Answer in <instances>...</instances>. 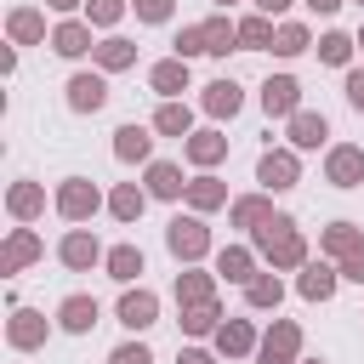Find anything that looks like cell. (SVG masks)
Instances as JSON below:
<instances>
[{
    "label": "cell",
    "mask_w": 364,
    "mask_h": 364,
    "mask_svg": "<svg viewBox=\"0 0 364 364\" xmlns=\"http://www.w3.org/2000/svg\"><path fill=\"white\" fill-rule=\"evenodd\" d=\"M330 176H336L341 188H353V182L364 176V154H358V148H336V154H330Z\"/></svg>",
    "instance_id": "obj_3"
},
{
    "label": "cell",
    "mask_w": 364,
    "mask_h": 364,
    "mask_svg": "<svg viewBox=\"0 0 364 364\" xmlns=\"http://www.w3.org/2000/svg\"><path fill=\"white\" fill-rule=\"evenodd\" d=\"M11 205H17V210H34V205H40V193H34V188H17V199H11Z\"/></svg>",
    "instance_id": "obj_39"
},
{
    "label": "cell",
    "mask_w": 364,
    "mask_h": 364,
    "mask_svg": "<svg viewBox=\"0 0 364 364\" xmlns=\"http://www.w3.org/2000/svg\"><path fill=\"white\" fill-rule=\"evenodd\" d=\"M57 51H68V57H74V51H85V28H74V23H68V28H57Z\"/></svg>",
    "instance_id": "obj_19"
},
{
    "label": "cell",
    "mask_w": 364,
    "mask_h": 364,
    "mask_svg": "<svg viewBox=\"0 0 364 364\" xmlns=\"http://www.w3.org/2000/svg\"><path fill=\"white\" fill-rule=\"evenodd\" d=\"M51 6H74V0H51Z\"/></svg>",
    "instance_id": "obj_45"
},
{
    "label": "cell",
    "mask_w": 364,
    "mask_h": 364,
    "mask_svg": "<svg viewBox=\"0 0 364 364\" xmlns=\"http://www.w3.org/2000/svg\"><path fill=\"white\" fill-rule=\"evenodd\" d=\"M228 40H233V28H228V23H205V28H188V34H182V57H188V51H222Z\"/></svg>",
    "instance_id": "obj_1"
},
{
    "label": "cell",
    "mask_w": 364,
    "mask_h": 364,
    "mask_svg": "<svg viewBox=\"0 0 364 364\" xmlns=\"http://www.w3.org/2000/svg\"><path fill=\"white\" fill-rule=\"evenodd\" d=\"M347 273H353V279H364V250H358V256L347 262Z\"/></svg>",
    "instance_id": "obj_41"
},
{
    "label": "cell",
    "mask_w": 364,
    "mask_h": 364,
    "mask_svg": "<svg viewBox=\"0 0 364 364\" xmlns=\"http://www.w3.org/2000/svg\"><path fill=\"white\" fill-rule=\"evenodd\" d=\"M330 250H353V228H330Z\"/></svg>",
    "instance_id": "obj_35"
},
{
    "label": "cell",
    "mask_w": 364,
    "mask_h": 364,
    "mask_svg": "<svg viewBox=\"0 0 364 364\" xmlns=\"http://www.w3.org/2000/svg\"><path fill=\"white\" fill-rule=\"evenodd\" d=\"M262 102H267V114H290L296 108V80H267L262 85Z\"/></svg>",
    "instance_id": "obj_5"
},
{
    "label": "cell",
    "mask_w": 364,
    "mask_h": 364,
    "mask_svg": "<svg viewBox=\"0 0 364 364\" xmlns=\"http://www.w3.org/2000/svg\"><path fill=\"white\" fill-rule=\"evenodd\" d=\"M250 301H256V307H273V301H279V279H256V284H250Z\"/></svg>",
    "instance_id": "obj_22"
},
{
    "label": "cell",
    "mask_w": 364,
    "mask_h": 364,
    "mask_svg": "<svg viewBox=\"0 0 364 364\" xmlns=\"http://www.w3.org/2000/svg\"><path fill=\"white\" fill-rule=\"evenodd\" d=\"M210 318H216L210 307H193V313H188V330H210Z\"/></svg>",
    "instance_id": "obj_36"
},
{
    "label": "cell",
    "mask_w": 364,
    "mask_h": 364,
    "mask_svg": "<svg viewBox=\"0 0 364 364\" xmlns=\"http://www.w3.org/2000/svg\"><path fill=\"white\" fill-rule=\"evenodd\" d=\"M119 318H125L131 330H142V324H154V296H148V290H136V296H125V301H119Z\"/></svg>",
    "instance_id": "obj_6"
},
{
    "label": "cell",
    "mask_w": 364,
    "mask_h": 364,
    "mask_svg": "<svg viewBox=\"0 0 364 364\" xmlns=\"http://www.w3.org/2000/svg\"><path fill=\"white\" fill-rule=\"evenodd\" d=\"M182 364H210V358L205 353H182Z\"/></svg>",
    "instance_id": "obj_43"
},
{
    "label": "cell",
    "mask_w": 364,
    "mask_h": 364,
    "mask_svg": "<svg viewBox=\"0 0 364 364\" xmlns=\"http://www.w3.org/2000/svg\"><path fill=\"white\" fill-rule=\"evenodd\" d=\"M91 17H97V23H114V17H119V0H91Z\"/></svg>",
    "instance_id": "obj_32"
},
{
    "label": "cell",
    "mask_w": 364,
    "mask_h": 364,
    "mask_svg": "<svg viewBox=\"0 0 364 364\" xmlns=\"http://www.w3.org/2000/svg\"><path fill=\"white\" fill-rule=\"evenodd\" d=\"M159 131H188V108H165L159 114Z\"/></svg>",
    "instance_id": "obj_28"
},
{
    "label": "cell",
    "mask_w": 364,
    "mask_h": 364,
    "mask_svg": "<svg viewBox=\"0 0 364 364\" xmlns=\"http://www.w3.org/2000/svg\"><path fill=\"white\" fill-rule=\"evenodd\" d=\"M11 336H17V341H23V347H28V341H34V336H40V324H34V313H17V330H11Z\"/></svg>",
    "instance_id": "obj_30"
},
{
    "label": "cell",
    "mask_w": 364,
    "mask_h": 364,
    "mask_svg": "<svg viewBox=\"0 0 364 364\" xmlns=\"http://www.w3.org/2000/svg\"><path fill=\"white\" fill-rule=\"evenodd\" d=\"M239 40H250V46H267V40H273V28H267L262 17H245V23H239Z\"/></svg>",
    "instance_id": "obj_17"
},
{
    "label": "cell",
    "mask_w": 364,
    "mask_h": 364,
    "mask_svg": "<svg viewBox=\"0 0 364 364\" xmlns=\"http://www.w3.org/2000/svg\"><path fill=\"white\" fill-rule=\"evenodd\" d=\"M347 97H353V108H364V74H353V80H347Z\"/></svg>",
    "instance_id": "obj_40"
},
{
    "label": "cell",
    "mask_w": 364,
    "mask_h": 364,
    "mask_svg": "<svg viewBox=\"0 0 364 364\" xmlns=\"http://www.w3.org/2000/svg\"><path fill=\"white\" fill-rule=\"evenodd\" d=\"M245 267H250L245 250H228V256H222V273H228V279H245Z\"/></svg>",
    "instance_id": "obj_27"
},
{
    "label": "cell",
    "mask_w": 364,
    "mask_h": 364,
    "mask_svg": "<svg viewBox=\"0 0 364 364\" xmlns=\"http://www.w3.org/2000/svg\"><path fill=\"white\" fill-rule=\"evenodd\" d=\"M154 85H159V91H182V85H188V68H182V63H159V68H154Z\"/></svg>",
    "instance_id": "obj_15"
},
{
    "label": "cell",
    "mask_w": 364,
    "mask_h": 364,
    "mask_svg": "<svg viewBox=\"0 0 364 364\" xmlns=\"http://www.w3.org/2000/svg\"><path fill=\"white\" fill-rule=\"evenodd\" d=\"M63 256H68V262H74V267H85V262H97V245H91V239H85V233H74V239H68V245H63Z\"/></svg>",
    "instance_id": "obj_16"
},
{
    "label": "cell",
    "mask_w": 364,
    "mask_h": 364,
    "mask_svg": "<svg viewBox=\"0 0 364 364\" xmlns=\"http://www.w3.org/2000/svg\"><path fill=\"white\" fill-rule=\"evenodd\" d=\"M176 188H182L176 165H154V193H176Z\"/></svg>",
    "instance_id": "obj_20"
},
{
    "label": "cell",
    "mask_w": 364,
    "mask_h": 364,
    "mask_svg": "<svg viewBox=\"0 0 364 364\" xmlns=\"http://www.w3.org/2000/svg\"><path fill=\"white\" fill-rule=\"evenodd\" d=\"M63 324H68V330H91V324H97V301H85V296L63 301Z\"/></svg>",
    "instance_id": "obj_9"
},
{
    "label": "cell",
    "mask_w": 364,
    "mask_h": 364,
    "mask_svg": "<svg viewBox=\"0 0 364 364\" xmlns=\"http://www.w3.org/2000/svg\"><path fill=\"white\" fill-rule=\"evenodd\" d=\"M108 267H114V279H136V273H142V256H136L131 245H119V250L108 256Z\"/></svg>",
    "instance_id": "obj_14"
},
{
    "label": "cell",
    "mask_w": 364,
    "mask_h": 364,
    "mask_svg": "<svg viewBox=\"0 0 364 364\" xmlns=\"http://www.w3.org/2000/svg\"><path fill=\"white\" fill-rule=\"evenodd\" d=\"M188 148H193V159H216V154H222V142H216V136H193Z\"/></svg>",
    "instance_id": "obj_29"
},
{
    "label": "cell",
    "mask_w": 364,
    "mask_h": 364,
    "mask_svg": "<svg viewBox=\"0 0 364 364\" xmlns=\"http://www.w3.org/2000/svg\"><path fill=\"white\" fill-rule=\"evenodd\" d=\"M301 46H307V34H301V28H279V40H273V51H284V57H290V51H301Z\"/></svg>",
    "instance_id": "obj_23"
},
{
    "label": "cell",
    "mask_w": 364,
    "mask_h": 364,
    "mask_svg": "<svg viewBox=\"0 0 364 364\" xmlns=\"http://www.w3.org/2000/svg\"><path fill=\"white\" fill-rule=\"evenodd\" d=\"M313 6H318V11H336V6H341V0H313Z\"/></svg>",
    "instance_id": "obj_44"
},
{
    "label": "cell",
    "mask_w": 364,
    "mask_h": 364,
    "mask_svg": "<svg viewBox=\"0 0 364 364\" xmlns=\"http://www.w3.org/2000/svg\"><path fill=\"white\" fill-rule=\"evenodd\" d=\"M114 364H148V353H142V347H119V353H114Z\"/></svg>",
    "instance_id": "obj_37"
},
{
    "label": "cell",
    "mask_w": 364,
    "mask_h": 364,
    "mask_svg": "<svg viewBox=\"0 0 364 364\" xmlns=\"http://www.w3.org/2000/svg\"><path fill=\"white\" fill-rule=\"evenodd\" d=\"M91 205H97V193H91L85 182H68V188H63V210H68V216H85Z\"/></svg>",
    "instance_id": "obj_12"
},
{
    "label": "cell",
    "mask_w": 364,
    "mask_h": 364,
    "mask_svg": "<svg viewBox=\"0 0 364 364\" xmlns=\"http://www.w3.org/2000/svg\"><path fill=\"white\" fill-rule=\"evenodd\" d=\"M347 51H353V46H347L341 34H330V40H324V57H330V63H347Z\"/></svg>",
    "instance_id": "obj_31"
},
{
    "label": "cell",
    "mask_w": 364,
    "mask_h": 364,
    "mask_svg": "<svg viewBox=\"0 0 364 364\" xmlns=\"http://www.w3.org/2000/svg\"><path fill=\"white\" fill-rule=\"evenodd\" d=\"M330 284H336V279H330V267H313V273L301 279V290H307V296H330Z\"/></svg>",
    "instance_id": "obj_21"
},
{
    "label": "cell",
    "mask_w": 364,
    "mask_h": 364,
    "mask_svg": "<svg viewBox=\"0 0 364 364\" xmlns=\"http://www.w3.org/2000/svg\"><path fill=\"white\" fill-rule=\"evenodd\" d=\"M290 347H296V330H290V324H279V336H267V347H262V364H284V358H290Z\"/></svg>",
    "instance_id": "obj_11"
},
{
    "label": "cell",
    "mask_w": 364,
    "mask_h": 364,
    "mask_svg": "<svg viewBox=\"0 0 364 364\" xmlns=\"http://www.w3.org/2000/svg\"><path fill=\"white\" fill-rule=\"evenodd\" d=\"M262 245H267L279 262H296V256H301V245H296V233H290V222H284V216H273V222L262 228Z\"/></svg>",
    "instance_id": "obj_2"
},
{
    "label": "cell",
    "mask_w": 364,
    "mask_h": 364,
    "mask_svg": "<svg viewBox=\"0 0 364 364\" xmlns=\"http://www.w3.org/2000/svg\"><path fill=\"white\" fill-rule=\"evenodd\" d=\"M262 182H267V188H290V182H296V159L267 154V159H262Z\"/></svg>",
    "instance_id": "obj_8"
},
{
    "label": "cell",
    "mask_w": 364,
    "mask_h": 364,
    "mask_svg": "<svg viewBox=\"0 0 364 364\" xmlns=\"http://www.w3.org/2000/svg\"><path fill=\"white\" fill-rule=\"evenodd\" d=\"M119 154H125V159H136V154H148V136H142L136 125H125V131H119Z\"/></svg>",
    "instance_id": "obj_18"
},
{
    "label": "cell",
    "mask_w": 364,
    "mask_h": 364,
    "mask_svg": "<svg viewBox=\"0 0 364 364\" xmlns=\"http://www.w3.org/2000/svg\"><path fill=\"white\" fill-rule=\"evenodd\" d=\"M171 250L176 256H199L205 250V228L199 222H171Z\"/></svg>",
    "instance_id": "obj_4"
},
{
    "label": "cell",
    "mask_w": 364,
    "mask_h": 364,
    "mask_svg": "<svg viewBox=\"0 0 364 364\" xmlns=\"http://www.w3.org/2000/svg\"><path fill=\"white\" fill-rule=\"evenodd\" d=\"M222 347H228V353H245V347H250V330H245V324H228V330H222Z\"/></svg>",
    "instance_id": "obj_25"
},
{
    "label": "cell",
    "mask_w": 364,
    "mask_h": 364,
    "mask_svg": "<svg viewBox=\"0 0 364 364\" xmlns=\"http://www.w3.org/2000/svg\"><path fill=\"white\" fill-rule=\"evenodd\" d=\"M193 199H199V205H216V199H222V188H216V182H199V188H193Z\"/></svg>",
    "instance_id": "obj_34"
},
{
    "label": "cell",
    "mask_w": 364,
    "mask_h": 364,
    "mask_svg": "<svg viewBox=\"0 0 364 364\" xmlns=\"http://www.w3.org/2000/svg\"><path fill=\"white\" fill-rule=\"evenodd\" d=\"M205 108H210V114H233V108H239V85H233V80H216L210 97H205Z\"/></svg>",
    "instance_id": "obj_10"
},
{
    "label": "cell",
    "mask_w": 364,
    "mask_h": 364,
    "mask_svg": "<svg viewBox=\"0 0 364 364\" xmlns=\"http://www.w3.org/2000/svg\"><path fill=\"white\" fill-rule=\"evenodd\" d=\"M102 63H108V68L131 63V46H125V40H108V46H102Z\"/></svg>",
    "instance_id": "obj_26"
},
{
    "label": "cell",
    "mask_w": 364,
    "mask_h": 364,
    "mask_svg": "<svg viewBox=\"0 0 364 364\" xmlns=\"http://www.w3.org/2000/svg\"><path fill=\"white\" fill-rule=\"evenodd\" d=\"M68 102H74V108H102V80H97V74H80V80L68 85Z\"/></svg>",
    "instance_id": "obj_7"
},
{
    "label": "cell",
    "mask_w": 364,
    "mask_h": 364,
    "mask_svg": "<svg viewBox=\"0 0 364 364\" xmlns=\"http://www.w3.org/2000/svg\"><path fill=\"white\" fill-rule=\"evenodd\" d=\"M114 210H119V216H136V210H142V193H136V188H119V193H114Z\"/></svg>",
    "instance_id": "obj_24"
},
{
    "label": "cell",
    "mask_w": 364,
    "mask_h": 364,
    "mask_svg": "<svg viewBox=\"0 0 364 364\" xmlns=\"http://www.w3.org/2000/svg\"><path fill=\"white\" fill-rule=\"evenodd\" d=\"M11 28H17V34H23V40H28V34H34V28H40V23H34V17H28V11H17V17H11Z\"/></svg>",
    "instance_id": "obj_38"
},
{
    "label": "cell",
    "mask_w": 364,
    "mask_h": 364,
    "mask_svg": "<svg viewBox=\"0 0 364 364\" xmlns=\"http://www.w3.org/2000/svg\"><path fill=\"white\" fill-rule=\"evenodd\" d=\"M256 6H262V11H284L290 0H256Z\"/></svg>",
    "instance_id": "obj_42"
},
{
    "label": "cell",
    "mask_w": 364,
    "mask_h": 364,
    "mask_svg": "<svg viewBox=\"0 0 364 364\" xmlns=\"http://www.w3.org/2000/svg\"><path fill=\"white\" fill-rule=\"evenodd\" d=\"M290 136H296L301 148H313V142L324 136V119H318V114H296V125H290Z\"/></svg>",
    "instance_id": "obj_13"
},
{
    "label": "cell",
    "mask_w": 364,
    "mask_h": 364,
    "mask_svg": "<svg viewBox=\"0 0 364 364\" xmlns=\"http://www.w3.org/2000/svg\"><path fill=\"white\" fill-rule=\"evenodd\" d=\"M136 11H142V17H154V23H159V17H165V11H171V0H136Z\"/></svg>",
    "instance_id": "obj_33"
}]
</instances>
